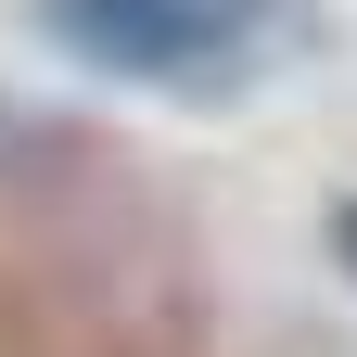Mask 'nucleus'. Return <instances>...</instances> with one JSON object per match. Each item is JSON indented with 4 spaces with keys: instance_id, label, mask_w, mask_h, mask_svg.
<instances>
[{
    "instance_id": "nucleus-1",
    "label": "nucleus",
    "mask_w": 357,
    "mask_h": 357,
    "mask_svg": "<svg viewBox=\"0 0 357 357\" xmlns=\"http://www.w3.org/2000/svg\"><path fill=\"white\" fill-rule=\"evenodd\" d=\"M38 26H52L77 64L141 77V89H192V77L243 38L230 0H38Z\"/></svg>"
},
{
    "instance_id": "nucleus-2",
    "label": "nucleus",
    "mask_w": 357,
    "mask_h": 357,
    "mask_svg": "<svg viewBox=\"0 0 357 357\" xmlns=\"http://www.w3.org/2000/svg\"><path fill=\"white\" fill-rule=\"evenodd\" d=\"M332 255H344V281H357V192L332 204Z\"/></svg>"
}]
</instances>
